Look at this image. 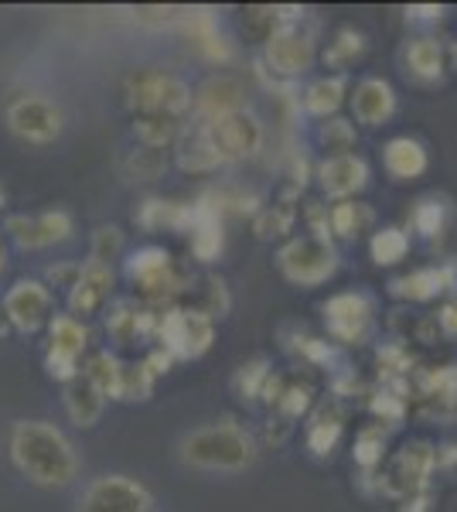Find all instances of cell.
<instances>
[{
    "label": "cell",
    "mask_w": 457,
    "mask_h": 512,
    "mask_svg": "<svg viewBox=\"0 0 457 512\" xmlns=\"http://www.w3.org/2000/svg\"><path fill=\"white\" fill-rule=\"evenodd\" d=\"M365 48H369V41L359 28H352V24H345V28L335 31V38L328 41V48H324V65L328 69H338V76L348 69V65H355L365 55Z\"/></svg>",
    "instance_id": "obj_31"
},
{
    "label": "cell",
    "mask_w": 457,
    "mask_h": 512,
    "mask_svg": "<svg viewBox=\"0 0 457 512\" xmlns=\"http://www.w3.org/2000/svg\"><path fill=\"white\" fill-rule=\"evenodd\" d=\"M181 28L188 31L191 45L212 62H229L232 59V45H229V35L219 28V18L212 11H185L181 14Z\"/></svg>",
    "instance_id": "obj_23"
},
{
    "label": "cell",
    "mask_w": 457,
    "mask_h": 512,
    "mask_svg": "<svg viewBox=\"0 0 457 512\" xmlns=\"http://www.w3.org/2000/svg\"><path fill=\"white\" fill-rule=\"evenodd\" d=\"M171 366H174V359L161 349V345H157V349L144 359V369H147V373H151L154 379H157V376H164V373H171Z\"/></svg>",
    "instance_id": "obj_48"
},
{
    "label": "cell",
    "mask_w": 457,
    "mask_h": 512,
    "mask_svg": "<svg viewBox=\"0 0 457 512\" xmlns=\"http://www.w3.org/2000/svg\"><path fill=\"white\" fill-rule=\"evenodd\" d=\"M345 96H348V82H345V76H321V79H314L311 86L304 89L301 106H304L307 117L331 120L338 110H342Z\"/></svg>",
    "instance_id": "obj_28"
},
{
    "label": "cell",
    "mask_w": 457,
    "mask_h": 512,
    "mask_svg": "<svg viewBox=\"0 0 457 512\" xmlns=\"http://www.w3.org/2000/svg\"><path fill=\"white\" fill-rule=\"evenodd\" d=\"M123 274L151 301H168L178 291H185V280H181L171 253L164 246H140V250H134L123 263Z\"/></svg>",
    "instance_id": "obj_9"
},
{
    "label": "cell",
    "mask_w": 457,
    "mask_h": 512,
    "mask_svg": "<svg viewBox=\"0 0 457 512\" xmlns=\"http://www.w3.org/2000/svg\"><path fill=\"white\" fill-rule=\"evenodd\" d=\"M352 117L362 127H382V123H389L396 117V89L379 76L362 79L352 93Z\"/></svg>",
    "instance_id": "obj_20"
},
{
    "label": "cell",
    "mask_w": 457,
    "mask_h": 512,
    "mask_svg": "<svg viewBox=\"0 0 457 512\" xmlns=\"http://www.w3.org/2000/svg\"><path fill=\"white\" fill-rule=\"evenodd\" d=\"M447 14V7L440 4H413L406 7V21H417V24H440Z\"/></svg>",
    "instance_id": "obj_46"
},
{
    "label": "cell",
    "mask_w": 457,
    "mask_h": 512,
    "mask_svg": "<svg viewBox=\"0 0 457 512\" xmlns=\"http://www.w3.org/2000/svg\"><path fill=\"white\" fill-rule=\"evenodd\" d=\"M191 106H195V117L202 123H212L219 117H229L236 110H246V89L236 76H209L202 86L191 93Z\"/></svg>",
    "instance_id": "obj_16"
},
{
    "label": "cell",
    "mask_w": 457,
    "mask_h": 512,
    "mask_svg": "<svg viewBox=\"0 0 457 512\" xmlns=\"http://www.w3.org/2000/svg\"><path fill=\"white\" fill-rule=\"evenodd\" d=\"M181 134H185L181 117H168V113H137L134 117V137L140 140V147L164 151V147L178 144Z\"/></svg>",
    "instance_id": "obj_30"
},
{
    "label": "cell",
    "mask_w": 457,
    "mask_h": 512,
    "mask_svg": "<svg viewBox=\"0 0 457 512\" xmlns=\"http://www.w3.org/2000/svg\"><path fill=\"white\" fill-rule=\"evenodd\" d=\"M277 267L290 284L311 291V287L328 284V280L338 274V250H335L331 239H324L318 233L294 236L280 246Z\"/></svg>",
    "instance_id": "obj_3"
},
{
    "label": "cell",
    "mask_w": 457,
    "mask_h": 512,
    "mask_svg": "<svg viewBox=\"0 0 457 512\" xmlns=\"http://www.w3.org/2000/svg\"><path fill=\"white\" fill-rule=\"evenodd\" d=\"M154 393V376L144 369V362H123L120 369V383H116L113 400H127V403H144Z\"/></svg>",
    "instance_id": "obj_37"
},
{
    "label": "cell",
    "mask_w": 457,
    "mask_h": 512,
    "mask_svg": "<svg viewBox=\"0 0 457 512\" xmlns=\"http://www.w3.org/2000/svg\"><path fill=\"white\" fill-rule=\"evenodd\" d=\"M321 315H324V328H328V335L335 342L362 345L372 332V321H376V304L362 291H342V294H331L321 304Z\"/></svg>",
    "instance_id": "obj_12"
},
{
    "label": "cell",
    "mask_w": 457,
    "mask_h": 512,
    "mask_svg": "<svg viewBox=\"0 0 457 512\" xmlns=\"http://www.w3.org/2000/svg\"><path fill=\"white\" fill-rule=\"evenodd\" d=\"M311 396L314 390L307 383H287L284 379V393H280V400H277V414H284L287 420H301L307 410H311Z\"/></svg>",
    "instance_id": "obj_42"
},
{
    "label": "cell",
    "mask_w": 457,
    "mask_h": 512,
    "mask_svg": "<svg viewBox=\"0 0 457 512\" xmlns=\"http://www.w3.org/2000/svg\"><path fill=\"white\" fill-rule=\"evenodd\" d=\"M123 250V233L116 226H99L93 233V250H89V260L96 263H106L110 267V260H116Z\"/></svg>",
    "instance_id": "obj_44"
},
{
    "label": "cell",
    "mask_w": 457,
    "mask_h": 512,
    "mask_svg": "<svg viewBox=\"0 0 457 512\" xmlns=\"http://www.w3.org/2000/svg\"><path fill=\"white\" fill-rule=\"evenodd\" d=\"M7 332H11V325H7V318H4V308H0V338H4Z\"/></svg>",
    "instance_id": "obj_50"
},
{
    "label": "cell",
    "mask_w": 457,
    "mask_h": 512,
    "mask_svg": "<svg viewBox=\"0 0 457 512\" xmlns=\"http://www.w3.org/2000/svg\"><path fill=\"white\" fill-rule=\"evenodd\" d=\"M400 65L413 82H420V86H434V82L444 79V72H447L444 45H440L434 35L406 38L403 48H400Z\"/></svg>",
    "instance_id": "obj_17"
},
{
    "label": "cell",
    "mask_w": 457,
    "mask_h": 512,
    "mask_svg": "<svg viewBox=\"0 0 457 512\" xmlns=\"http://www.w3.org/2000/svg\"><path fill=\"white\" fill-rule=\"evenodd\" d=\"M191 253L198 263H215L226 250V233H222V209L209 202H195L191 205Z\"/></svg>",
    "instance_id": "obj_19"
},
{
    "label": "cell",
    "mask_w": 457,
    "mask_h": 512,
    "mask_svg": "<svg viewBox=\"0 0 457 512\" xmlns=\"http://www.w3.org/2000/svg\"><path fill=\"white\" fill-rule=\"evenodd\" d=\"M154 338L161 342V349L178 359H202L205 352L212 349L215 338V321L198 308H164L161 318H157V332Z\"/></svg>",
    "instance_id": "obj_5"
},
{
    "label": "cell",
    "mask_w": 457,
    "mask_h": 512,
    "mask_svg": "<svg viewBox=\"0 0 457 512\" xmlns=\"http://www.w3.org/2000/svg\"><path fill=\"white\" fill-rule=\"evenodd\" d=\"M437 468V448L430 441H410L389 458V465L379 475V489L389 499H413L420 492H430V475Z\"/></svg>",
    "instance_id": "obj_7"
},
{
    "label": "cell",
    "mask_w": 457,
    "mask_h": 512,
    "mask_svg": "<svg viewBox=\"0 0 457 512\" xmlns=\"http://www.w3.org/2000/svg\"><path fill=\"white\" fill-rule=\"evenodd\" d=\"M430 502H434V495L420 492V495H413V499H406L400 512H430Z\"/></svg>",
    "instance_id": "obj_49"
},
{
    "label": "cell",
    "mask_w": 457,
    "mask_h": 512,
    "mask_svg": "<svg viewBox=\"0 0 457 512\" xmlns=\"http://www.w3.org/2000/svg\"><path fill=\"white\" fill-rule=\"evenodd\" d=\"M457 287V267L444 263V267H420L406 277L389 280V294L400 301H434V297L454 291Z\"/></svg>",
    "instance_id": "obj_21"
},
{
    "label": "cell",
    "mask_w": 457,
    "mask_h": 512,
    "mask_svg": "<svg viewBox=\"0 0 457 512\" xmlns=\"http://www.w3.org/2000/svg\"><path fill=\"white\" fill-rule=\"evenodd\" d=\"M342 431H345L342 410H338L335 403H321V407L311 414V420H307V431H304L311 458H318V461L331 458V451H335L338 441H342Z\"/></svg>",
    "instance_id": "obj_24"
},
{
    "label": "cell",
    "mask_w": 457,
    "mask_h": 512,
    "mask_svg": "<svg viewBox=\"0 0 457 512\" xmlns=\"http://www.w3.org/2000/svg\"><path fill=\"white\" fill-rule=\"evenodd\" d=\"M352 458H355V465L365 468V472H376L382 461H386V427H382V424H365L362 431L355 434Z\"/></svg>",
    "instance_id": "obj_33"
},
{
    "label": "cell",
    "mask_w": 457,
    "mask_h": 512,
    "mask_svg": "<svg viewBox=\"0 0 457 512\" xmlns=\"http://www.w3.org/2000/svg\"><path fill=\"white\" fill-rule=\"evenodd\" d=\"M355 123L345 117H331L318 127V144L328 151V158H338V154H355Z\"/></svg>",
    "instance_id": "obj_38"
},
{
    "label": "cell",
    "mask_w": 457,
    "mask_h": 512,
    "mask_svg": "<svg viewBox=\"0 0 457 512\" xmlns=\"http://www.w3.org/2000/svg\"><path fill=\"white\" fill-rule=\"evenodd\" d=\"M120 369L123 362L116 359L113 352H93L86 362H82V376L96 386L103 396H116V383H120Z\"/></svg>",
    "instance_id": "obj_35"
},
{
    "label": "cell",
    "mask_w": 457,
    "mask_h": 512,
    "mask_svg": "<svg viewBox=\"0 0 457 512\" xmlns=\"http://www.w3.org/2000/svg\"><path fill=\"white\" fill-rule=\"evenodd\" d=\"M369 253L376 267H396V263H403L406 253H410V233L400 226H382L369 239Z\"/></svg>",
    "instance_id": "obj_32"
},
{
    "label": "cell",
    "mask_w": 457,
    "mask_h": 512,
    "mask_svg": "<svg viewBox=\"0 0 457 512\" xmlns=\"http://www.w3.org/2000/svg\"><path fill=\"white\" fill-rule=\"evenodd\" d=\"M222 154L215 151V144L205 134V127L198 130H185L178 140V168L185 175H212V171L222 168Z\"/></svg>",
    "instance_id": "obj_26"
},
{
    "label": "cell",
    "mask_w": 457,
    "mask_h": 512,
    "mask_svg": "<svg viewBox=\"0 0 457 512\" xmlns=\"http://www.w3.org/2000/svg\"><path fill=\"white\" fill-rule=\"evenodd\" d=\"M437 328H440V335H447V338H457V301H447L444 308L437 311Z\"/></svg>",
    "instance_id": "obj_47"
},
{
    "label": "cell",
    "mask_w": 457,
    "mask_h": 512,
    "mask_svg": "<svg viewBox=\"0 0 457 512\" xmlns=\"http://www.w3.org/2000/svg\"><path fill=\"white\" fill-rule=\"evenodd\" d=\"M205 134L215 144V151L222 154V161H249L263 151L267 144V130H263V120L249 110H236L229 117H219L212 123H202Z\"/></svg>",
    "instance_id": "obj_11"
},
{
    "label": "cell",
    "mask_w": 457,
    "mask_h": 512,
    "mask_svg": "<svg viewBox=\"0 0 457 512\" xmlns=\"http://www.w3.org/2000/svg\"><path fill=\"white\" fill-rule=\"evenodd\" d=\"M89 349V328L76 315H52L48 321V352L82 362Z\"/></svg>",
    "instance_id": "obj_29"
},
{
    "label": "cell",
    "mask_w": 457,
    "mask_h": 512,
    "mask_svg": "<svg viewBox=\"0 0 457 512\" xmlns=\"http://www.w3.org/2000/svg\"><path fill=\"white\" fill-rule=\"evenodd\" d=\"M62 403H65V414H69V420L76 427H96L106 410V396L82 373L72 379V383L62 386Z\"/></svg>",
    "instance_id": "obj_25"
},
{
    "label": "cell",
    "mask_w": 457,
    "mask_h": 512,
    "mask_svg": "<svg viewBox=\"0 0 457 512\" xmlns=\"http://www.w3.org/2000/svg\"><path fill=\"white\" fill-rule=\"evenodd\" d=\"M382 164H386V175L393 181H417L427 175V168H430L427 144L406 134L386 140V147H382Z\"/></svg>",
    "instance_id": "obj_22"
},
{
    "label": "cell",
    "mask_w": 457,
    "mask_h": 512,
    "mask_svg": "<svg viewBox=\"0 0 457 512\" xmlns=\"http://www.w3.org/2000/svg\"><path fill=\"white\" fill-rule=\"evenodd\" d=\"M290 352H297L304 362H314V366H324L331 369L338 362V349L324 338H314V335H297V345H287Z\"/></svg>",
    "instance_id": "obj_43"
},
{
    "label": "cell",
    "mask_w": 457,
    "mask_h": 512,
    "mask_svg": "<svg viewBox=\"0 0 457 512\" xmlns=\"http://www.w3.org/2000/svg\"><path fill=\"white\" fill-rule=\"evenodd\" d=\"M134 219H137L140 229H147V233H157V229H174V233H188V226H191V205H185V202H168V198H147V202L137 205Z\"/></svg>",
    "instance_id": "obj_27"
},
{
    "label": "cell",
    "mask_w": 457,
    "mask_h": 512,
    "mask_svg": "<svg viewBox=\"0 0 457 512\" xmlns=\"http://www.w3.org/2000/svg\"><path fill=\"white\" fill-rule=\"evenodd\" d=\"M130 110L137 113H168V117H181L191 110V86L174 72L164 69H137L123 82Z\"/></svg>",
    "instance_id": "obj_4"
},
{
    "label": "cell",
    "mask_w": 457,
    "mask_h": 512,
    "mask_svg": "<svg viewBox=\"0 0 457 512\" xmlns=\"http://www.w3.org/2000/svg\"><path fill=\"white\" fill-rule=\"evenodd\" d=\"M369 175H372L369 161H365L362 154H338V158H324L318 164V171H314L321 192L331 195L335 202H348V198L365 192Z\"/></svg>",
    "instance_id": "obj_15"
},
{
    "label": "cell",
    "mask_w": 457,
    "mask_h": 512,
    "mask_svg": "<svg viewBox=\"0 0 457 512\" xmlns=\"http://www.w3.org/2000/svg\"><path fill=\"white\" fill-rule=\"evenodd\" d=\"M154 495L144 482L120 472L99 475L82 489L76 512H151Z\"/></svg>",
    "instance_id": "obj_8"
},
{
    "label": "cell",
    "mask_w": 457,
    "mask_h": 512,
    "mask_svg": "<svg viewBox=\"0 0 457 512\" xmlns=\"http://www.w3.org/2000/svg\"><path fill=\"white\" fill-rule=\"evenodd\" d=\"M0 308H4V318L14 332L35 335L52 321V291H48V284H41V280L24 277L18 284L7 287Z\"/></svg>",
    "instance_id": "obj_13"
},
{
    "label": "cell",
    "mask_w": 457,
    "mask_h": 512,
    "mask_svg": "<svg viewBox=\"0 0 457 512\" xmlns=\"http://www.w3.org/2000/svg\"><path fill=\"white\" fill-rule=\"evenodd\" d=\"M7 454L21 478L38 489H65L79 478L76 444L52 420H18L7 437Z\"/></svg>",
    "instance_id": "obj_1"
},
{
    "label": "cell",
    "mask_w": 457,
    "mask_h": 512,
    "mask_svg": "<svg viewBox=\"0 0 457 512\" xmlns=\"http://www.w3.org/2000/svg\"><path fill=\"white\" fill-rule=\"evenodd\" d=\"M79 274H82V263H55V267L45 270L48 287H65V291H72V287H76Z\"/></svg>",
    "instance_id": "obj_45"
},
{
    "label": "cell",
    "mask_w": 457,
    "mask_h": 512,
    "mask_svg": "<svg viewBox=\"0 0 457 512\" xmlns=\"http://www.w3.org/2000/svg\"><path fill=\"white\" fill-rule=\"evenodd\" d=\"M454 55H457V48H454Z\"/></svg>",
    "instance_id": "obj_53"
},
{
    "label": "cell",
    "mask_w": 457,
    "mask_h": 512,
    "mask_svg": "<svg viewBox=\"0 0 457 512\" xmlns=\"http://www.w3.org/2000/svg\"><path fill=\"white\" fill-rule=\"evenodd\" d=\"M4 233L21 246V250H45V246L69 243L76 233V219L65 209H45L35 216H7Z\"/></svg>",
    "instance_id": "obj_14"
},
{
    "label": "cell",
    "mask_w": 457,
    "mask_h": 512,
    "mask_svg": "<svg viewBox=\"0 0 457 512\" xmlns=\"http://www.w3.org/2000/svg\"><path fill=\"white\" fill-rule=\"evenodd\" d=\"M256 454H260L256 437L249 434L243 424H236L232 417L195 427V431H188L178 444V458L185 461L188 468H195V472H209V475L246 472V468H253Z\"/></svg>",
    "instance_id": "obj_2"
},
{
    "label": "cell",
    "mask_w": 457,
    "mask_h": 512,
    "mask_svg": "<svg viewBox=\"0 0 457 512\" xmlns=\"http://www.w3.org/2000/svg\"><path fill=\"white\" fill-rule=\"evenodd\" d=\"M263 59H267L273 76L297 79L304 72H311L314 59H318V41L304 24L287 21L263 41Z\"/></svg>",
    "instance_id": "obj_10"
},
{
    "label": "cell",
    "mask_w": 457,
    "mask_h": 512,
    "mask_svg": "<svg viewBox=\"0 0 457 512\" xmlns=\"http://www.w3.org/2000/svg\"><path fill=\"white\" fill-rule=\"evenodd\" d=\"M0 209H4V188H0Z\"/></svg>",
    "instance_id": "obj_52"
},
{
    "label": "cell",
    "mask_w": 457,
    "mask_h": 512,
    "mask_svg": "<svg viewBox=\"0 0 457 512\" xmlns=\"http://www.w3.org/2000/svg\"><path fill=\"white\" fill-rule=\"evenodd\" d=\"M113 267L106 263H96V260H86L82 263V274L76 280V287L69 291V311L72 315H96L106 301L113 297Z\"/></svg>",
    "instance_id": "obj_18"
},
{
    "label": "cell",
    "mask_w": 457,
    "mask_h": 512,
    "mask_svg": "<svg viewBox=\"0 0 457 512\" xmlns=\"http://www.w3.org/2000/svg\"><path fill=\"white\" fill-rule=\"evenodd\" d=\"M4 123L14 137L24 144H55L65 130V113L52 96L41 93H21L7 99L4 106Z\"/></svg>",
    "instance_id": "obj_6"
},
{
    "label": "cell",
    "mask_w": 457,
    "mask_h": 512,
    "mask_svg": "<svg viewBox=\"0 0 457 512\" xmlns=\"http://www.w3.org/2000/svg\"><path fill=\"white\" fill-rule=\"evenodd\" d=\"M273 376L270 362L267 359H253V362H243V366L236 369V376H232V390L243 403H256L267 390V379Z\"/></svg>",
    "instance_id": "obj_36"
},
{
    "label": "cell",
    "mask_w": 457,
    "mask_h": 512,
    "mask_svg": "<svg viewBox=\"0 0 457 512\" xmlns=\"http://www.w3.org/2000/svg\"><path fill=\"white\" fill-rule=\"evenodd\" d=\"M168 171V154L154 147H134L127 158V175L137 181H157Z\"/></svg>",
    "instance_id": "obj_41"
},
{
    "label": "cell",
    "mask_w": 457,
    "mask_h": 512,
    "mask_svg": "<svg viewBox=\"0 0 457 512\" xmlns=\"http://www.w3.org/2000/svg\"><path fill=\"white\" fill-rule=\"evenodd\" d=\"M4 263H7V253H4V243H0V274H4Z\"/></svg>",
    "instance_id": "obj_51"
},
{
    "label": "cell",
    "mask_w": 457,
    "mask_h": 512,
    "mask_svg": "<svg viewBox=\"0 0 457 512\" xmlns=\"http://www.w3.org/2000/svg\"><path fill=\"white\" fill-rule=\"evenodd\" d=\"M294 219H297V212L290 209V205H273V209H260V212H256V219H253V233H256V239L270 243V239L287 236L290 229H294Z\"/></svg>",
    "instance_id": "obj_40"
},
{
    "label": "cell",
    "mask_w": 457,
    "mask_h": 512,
    "mask_svg": "<svg viewBox=\"0 0 457 512\" xmlns=\"http://www.w3.org/2000/svg\"><path fill=\"white\" fill-rule=\"evenodd\" d=\"M444 222H447V205L440 202L437 195L420 198V202L413 205V212H410L413 233H420L423 239H434V236L444 233Z\"/></svg>",
    "instance_id": "obj_39"
},
{
    "label": "cell",
    "mask_w": 457,
    "mask_h": 512,
    "mask_svg": "<svg viewBox=\"0 0 457 512\" xmlns=\"http://www.w3.org/2000/svg\"><path fill=\"white\" fill-rule=\"evenodd\" d=\"M369 222H372V212L365 209L362 202H355V198H348V202H335L328 209V229L342 239H355L365 226H369Z\"/></svg>",
    "instance_id": "obj_34"
}]
</instances>
